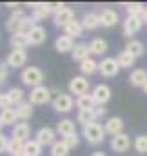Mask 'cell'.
Segmentation results:
<instances>
[{
  "instance_id": "cell-30",
  "label": "cell",
  "mask_w": 147,
  "mask_h": 156,
  "mask_svg": "<svg viewBox=\"0 0 147 156\" xmlns=\"http://www.w3.org/2000/svg\"><path fill=\"white\" fill-rule=\"evenodd\" d=\"M15 111H16V116H18L20 122H26L27 118L33 116V105H31L29 102H22L20 105L15 107Z\"/></svg>"
},
{
  "instance_id": "cell-24",
  "label": "cell",
  "mask_w": 147,
  "mask_h": 156,
  "mask_svg": "<svg viewBox=\"0 0 147 156\" xmlns=\"http://www.w3.org/2000/svg\"><path fill=\"white\" fill-rule=\"evenodd\" d=\"M129 83L133 87H144L147 83V71L145 69H134L129 75Z\"/></svg>"
},
{
  "instance_id": "cell-43",
  "label": "cell",
  "mask_w": 147,
  "mask_h": 156,
  "mask_svg": "<svg viewBox=\"0 0 147 156\" xmlns=\"http://www.w3.org/2000/svg\"><path fill=\"white\" fill-rule=\"evenodd\" d=\"M106 111H107L106 107H102V105H96V107L93 109V115H95V120L98 122V118H102V116H104V115H106Z\"/></svg>"
},
{
  "instance_id": "cell-1",
  "label": "cell",
  "mask_w": 147,
  "mask_h": 156,
  "mask_svg": "<svg viewBox=\"0 0 147 156\" xmlns=\"http://www.w3.org/2000/svg\"><path fill=\"white\" fill-rule=\"evenodd\" d=\"M35 20L31 16H9L7 22H5V29L11 33V35H16V33H24L27 35L33 27H35Z\"/></svg>"
},
{
  "instance_id": "cell-35",
  "label": "cell",
  "mask_w": 147,
  "mask_h": 156,
  "mask_svg": "<svg viewBox=\"0 0 147 156\" xmlns=\"http://www.w3.org/2000/svg\"><path fill=\"white\" fill-rule=\"evenodd\" d=\"M24 154L26 156H40L42 154V145L38 144L37 140H27L24 144Z\"/></svg>"
},
{
  "instance_id": "cell-18",
  "label": "cell",
  "mask_w": 147,
  "mask_h": 156,
  "mask_svg": "<svg viewBox=\"0 0 147 156\" xmlns=\"http://www.w3.org/2000/svg\"><path fill=\"white\" fill-rule=\"evenodd\" d=\"M118 24V13L111 7H106L100 11V26L104 27H113Z\"/></svg>"
},
{
  "instance_id": "cell-11",
  "label": "cell",
  "mask_w": 147,
  "mask_h": 156,
  "mask_svg": "<svg viewBox=\"0 0 147 156\" xmlns=\"http://www.w3.org/2000/svg\"><path fill=\"white\" fill-rule=\"evenodd\" d=\"M29 5L33 7L31 18L35 20V24L40 22V20H44V18H47V16L53 13V9H51V4H49V2H37V4H29Z\"/></svg>"
},
{
  "instance_id": "cell-17",
  "label": "cell",
  "mask_w": 147,
  "mask_h": 156,
  "mask_svg": "<svg viewBox=\"0 0 147 156\" xmlns=\"http://www.w3.org/2000/svg\"><path fill=\"white\" fill-rule=\"evenodd\" d=\"M47 38V33L42 26H35L29 33H27V40H29V45H42Z\"/></svg>"
},
{
  "instance_id": "cell-49",
  "label": "cell",
  "mask_w": 147,
  "mask_h": 156,
  "mask_svg": "<svg viewBox=\"0 0 147 156\" xmlns=\"http://www.w3.org/2000/svg\"><path fill=\"white\" fill-rule=\"evenodd\" d=\"M2 127H4V123H2V120H0V134H2Z\"/></svg>"
},
{
  "instance_id": "cell-3",
  "label": "cell",
  "mask_w": 147,
  "mask_h": 156,
  "mask_svg": "<svg viewBox=\"0 0 147 156\" xmlns=\"http://www.w3.org/2000/svg\"><path fill=\"white\" fill-rule=\"evenodd\" d=\"M20 80H22L24 85L35 89L38 85H42V82H44V71L37 66H27V67H24V71L20 75Z\"/></svg>"
},
{
  "instance_id": "cell-25",
  "label": "cell",
  "mask_w": 147,
  "mask_h": 156,
  "mask_svg": "<svg viewBox=\"0 0 147 156\" xmlns=\"http://www.w3.org/2000/svg\"><path fill=\"white\" fill-rule=\"evenodd\" d=\"M74 105L78 107V111H93V109L96 107V104H95V100H93L91 94L78 96V98L74 100Z\"/></svg>"
},
{
  "instance_id": "cell-8",
  "label": "cell",
  "mask_w": 147,
  "mask_h": 156,
  "mask_svg": "<svg viewBox=\"0 0 147 156\" xmlns=\"http://www.w3.org/2000/svg\"><path fill=\"white\" fill-rule=\"evenodd\" d=\"M27 62V53L26 49H11L7 58H5V66L7 67H13V69H18L22 66H26Z\"/></svg>"
},
{
  "instance_id": "cell-16",
  "label": "cell",
  "mask_w": 147,
  "mask_h": 156,
  "mask_svg": "<svg viewBox=\"0 0 147 156\" xmlns=\"http://www.w3.org/2000/svg\"><path fill=\"white\" fill-rule=\"evenodd\" d=\"M55 131H56V134H60L62 138H64V136H69V134H74V133H76V123H74V120L62 118V120L56 123Z\"/></svg>"
},
{
  "instance_id": "cell-37",
  "label": "cell",
  "mask_w": 147,
  "mask_h": 156,
  "mask_svg": "<svg viewBox=\"0 0 147 156\" xmlns=\"http://www.w3.org/2000/svg\"><path fill=\"white\" fill-rule=\"evenodd\" d=\"M69 151H71V149H69L62 140H56V142L51 145V156H67Z\"/></svg>"
},
{
  "instance_id": "cell-6",
  "label": "cell",
  "mask_w": 147,
  "mask_h": 156,
  "mask_svg": "<svg viewBox=\"0 0 147 156\" xmlns=\"http://www.w3.org/2000/svg\"><path fill=\"white\" fill-rule=\"evenodd\" d=\"M109 147L114 151V153H118V154L127 153V151L131 149V136L125 134V133H120V134L113 136L111 142H109Z\"/></svg>"
},
{
  "instance_id": "cell-51",
  "label": "cell",
  "mask_w": 147,
  "mask_h": 156,
  "mask_svg": "<svg viewBox=\"0 0 147 156\" xmlns=\"http://www.w3.org/2000/svg\"><path fill=\"white\" fill-rule=\"evenodd\" d=\"M18 156H26V154H24V153H22V154H18Z\"/></svg>"
},
{
  "instance_id": "cell-13",
  "label": "cell",
  "mask_w": 147,
  "mask_h": 156,
  "mask_svg": "<svg viewBox=\"0 0 147 156\" xmlns=\"http://www.w3.org/2000/svg\"><path fill=\"white\" fill-rule=\"evenodd\" d=\"M35 140H37L42 147H45V145H49V147H51V145L56 142V131H55V129H51V127H42V129H38V131H37Z\"/></svg>"
},
{
  "instance_id": "cell-22",
  "label": "cell",
  "mask_w": 147,
  "mask_h": 156,
  "mask_svg": "<svg viewBox=\"0 0 147 156\" xmlns=\"http://www.w3.org/2000/svg\"><path fill=\"white\" fill-rule=\"evenodd\" d=\"M71 56H73L74 62H84V60H87V58H91V51H89V45L87 44H74V49L73 53H71Z\"/></svg>"
},
{
  "instance_id": "cell-27",
  "label": "cell",
  "mask_w": 147,
  "mask_h": 156,
  "mask_svg": "<svg viewBox=\"0 0 147 156\" xmlns=\"http://www.w3.org/2000/svg\"><path fill=\"white\" fill-rule=\"evenodd\" d=\"M78 67H80L82 76H91V75H95V73L98 71V62L93 60V58H87V60H84Z\"/></svg>"
},
{
  "instance_id": "cell-41",
  "label": "cell",
  "mask_w": 147,
  "mask_h": 156,
  "mask_svg": "<svg viewBox=\"0 0 147 156\" xmlns=\"http://www.w3.org/2000/svg\"><path fill=\"white\" fill-rule=\"evenodd\" d=\"M7 107H13L11 105V100L7 96V93H0V111L2 109H7Z\"/></svg>"
},
{
  "instance_id": "cell-15",
  "label": "cell",
  "mask_w": 147,
  "mask_h": 156,
  "mask_svg": "<svg viewBox=\"0 0 147 156\" xmlns=\"http://www.w3.org/2000/svg\"><path fill=\"white\" fill-rule=\"evenodd\" d=\"M104 131H106V134H111V136H116V134L124 133V120L120 116L107 118V122L104 123Z\"/></svg>"
},
{
  "instance_id": "cell-29",
  "label": "cell",
  "mask_w": 147,
  "mask_h": 156,
  "mask_svg": "<svg viewBox=\"0 0 147 156\" xmlns=\"http://www.w3.org/2000/svg\"><path fill=\"white\" fill-rule=\"evenodd\" d=\"M24 144L26 142H22V140H18V138H9L7 140V151L5 153H9L11 156H18L24 153Z\"/></svg>"
},
{
  "instance_id": "cell-31",
  "label": "cell",
  "mask_w": 147,
  "mask_h": 156,
  "mask_svg": "<svg viewBox=\"0 0 147 156\" xmlns=\"http://www.w3.org/2000/svg\"><path fill=\"white\" fill-rule=\"evenodd\" d=\"M9 44H11L13 49H27L29 40H27V35H24V33H16V35H11Z\"/></svg>"
},
{
  "instance_id": "cell-4",
  "label": "cell",
  "mask_w": 147,
  "mask_h": 156,
  "mask_svg": "<svg viewBox=\"0 0 147 156\" xmlns=\"http://www.w3.org/2000/svg\"><path fill=\"white\" fill-rule=\"evenodd\" d=\"M51 102V89L45 85H38L35 89H31L29 93V104L31 105H44Z\"/></svg>"
},
{
  "instance_id": "cell-44",
  "label": "cell",
  "mask_w": 147,
  "mask_h": 156,
  "mask_svg": "<svg viewBox=\"0 0 147 156\" xmlns=\"http://www.w3.org/2000/svg\"><path fill=\"white\" fill-rule=\"evenodd\" d=\"M7 136L5 134H0V153H5L7 151Z\"/></svg>"
},
{
  "instance_id": "cell-7",
  "label": "cell",
  "mask_w": 147,
  "mask_h": 156,
  "mask_svg": "<svg viewBox=\"0 0 147 156\" xmlns=\"http://www.w3.org/2000/svg\"><path fill=\"white\" fill-rule=\"evenodd\" d=\"M69 93L71 94H76V98L87 94L89 93V80L85 76H82V75L73 76L69 80Z\"/></svg>"
},
{
  "instance_id": "cell-47",
  "label": "cell",
  "mask_w": 147,
  "mask_h": 156,
  "mask_svg": "<svg viewBox=\"0 0 147 156\" xmlns=\"http://www.w3.org/2000/svg\"><path fill=\"white\" fill-rule=\"evenodd\" d=\"M91 156H107L106 153H102V151H96V153H93Z\"/></svg>"
},
{
  "instance_id": "cell-34",
  "label": "cell",
  "mask_w": 147,
  "mask_h": 156,
  "mask_svg": "<svg viewBox=\"0 0 147 156\" xmlns=\"http://www.w3.org/2000/svg\"><path fill=\"white\" fill-rule=\"evenodd\" d=\"M7 96H9V100H11V105L16 107V105H20V104L24 102L26 93H24L22 87H11V89L7 91Z\"/></svg>"
},
{
  "instance_id": "cell-5",
  "label": "cell",
  "mask_w": 147,
  "mask_h": 156,
  "mask_svg": "<svg viewBox=\"0 0 147 156\" xmlns=\"http://www.w3.org/2000/svg\"><path fill=\"white\" fill-rule=\"evenodd\" d=\"M74 105V100L71 94L67 93H56V96L53 98V109L56 113H69Z\"/></svg>"
},
{
  "instance_id": "cell-36",
  "label": "cell",
  "mask_w": 147,
  "mask_h": 156,
  "mask_svg": "<svg viewBox=\"0 0 147 156\" xmlns=\"http://www.w3.org/2000/svg\"><path fill=\"white\" fill-rule=\"evenodd\" d=\"M124 5L127 9V16H142L144 9H145V5L142 2H125Z\"/></svg>"
},
{
  "instance_id": "cell-28",
  "label": "cell",
  "mask_w": 147,
  "mask_h": 156,
  "mask_svg": "<svg viewBox=\"0 0 147 156\" xmlns=\"http://www.w3.org/2000/svg\"><path fill=\"white\" fill-rule=\"evenodd\" d=\"M87 45H89L91 55H106L107 53V42L104 38H93Z\"/></svg>"
},
{
  "instance_id": "cell-32",
  "label": "cell",
  "mask_w": 147,
  "mask_h": 156,
  "mask_svg": "<svg viewBox=\"0 0 147 156\" xmlns=\"http://www.w3.org/2000/svg\"><path fill=\"white\" fill-rule=\"evenodd\" d=\"M0 120H2V123L4 125H16V111H15V107H7V109H2L0 111Z\"/></svg>"
},
{
  "instance_id": "cell-10",
  "label": "cell",
  "mask_w": 147,
  "mask_h": 156,
  "mask_svg": "<svg viewBox=\"0 0 147 156\" xmlns=\"http://www.w3.org/2000/svg\"><path fill=\"white\" fill-rule=\"evenodd\" d=\"M91 96H93V100H95L96 105H102V107H104V105L111 100V87L106 85V83H98V85L91 91Z\"/></svg>"
},
{
  "instance_id": "cell-50",
  "label": "cell",
  "mask_w": 147,
  "mask_h": 156,
  "mask_svg": "<svg viewBox=\"0 0 147 156\" xmlns=\"http://www.w3.org/2000/svg\"><path fill=\"white\" fill-rule=\"evenodd\" d=\"M144 93H145V94H147V83H145V85H144Z\"/></svg>"
},
{
  "instance_id": "cell-48",
  "label": "cell",
  "mask_w": 147,
  "mask_h": 156,
  "mask_svg": "<svg viewBox=\"0 0 147 156\" xmlns=\"http://www.w3.org/2000/svg\"><path fill=\"white\" fill-rule=\"evenodd\" d=\"M7 7H11V9L15 11V7H18V5H16V4H13V2H9V4H7Z\"/></svg>"
},
{
  "instance_id": "cell-21",
  "label": "cell",
  "mask_w": 147,
  "mask_h": 156,
  "mask_svg": "<svg viewBox=\"0 0 147 156\" xmlns=\"http://www.w3.org/2000/svg\"><path fill=\"white\" fill-rule=\"evenodd\" d=\"M80 22H82L84 29H87V31H93V29L100 27V15H98V13H93V11H89V13H85V15H84V18H82Z\"/></svg>"
},
{
  "instance_id": "cell-9",
  "label": "cell",
  "mask_w": 147,
  "mask_h": 156,
  "mask_svg": "<svg viewBox=\"0 0 147 156\" xmlns=\"http://www.w3.org/2000/svg\"><path fill=\"white\" fill-rule=\"evenodd\" d=\"M118 71H120V66H118V62H116V58H104L102 62H98V73L102 75V76L106 78H113L118 75Z\"/></svg>"
},
{
  "instance_id": "cell-26",
  "label": "cell",
  "mask_w": 147,
  "mask_h": 156,
  "mask_svg": "<svg viewBox=\"0 0 147 156\" xmlns=\"http://www.w3.org/2000/svg\"><path fill=\"white\" fill-rule=\"evenodd\" d=\"M125 51H129L134 58H138V56H142V55H144L145 45H144V42H140V40L131 38L129 42H127V45H125Z\"/></svg>"
},
{
  "instance_id": "cell-19",
  "label": "cell",
  "mask_w": 147,
  "mask_h": 156,
  "mask_svg": "<svg viewBox=\"0 0 147 156\" xmlns=\"http://www.w3.org/2000/svg\"><path fill=\"white\" fill-rule=\"evenodd\" d=\"M55 49H56L60 55H64V53H73L74 40L69 38V37H66V35H62V37H58V38L55 40Z\"/></svg>"
},
{
  "instance_id": "cell-12",
  "label": "cell",
  "mask_w": 147,
  "mask_h": 156,
  "mask_svg": "<svg viewBox=\"0 0 147 156\" xmlns=\"http://www.w3.org/2000/svg\"><path fill=\"white\" fill-rule=\"evenodd\" d=\"M122 24H124V35L125 37H133V35H136L142 29L144 20H142V16H125V20Z\"/></svg>"
},
{
  "instance_id": "cell-20",
  "label": "cell",
  "mask_w": 147,
  "mask_h": 156,
  "mask_svg": "<svg viewBox=\"0 0 147 156\" xmlns=\"http://www.w3.org/2000/svg\"><path fill=\"white\" fill-rule=\"evenodd\" d=\"M29 136H31V127H29V123L18 122L16 125H13V138H18V140H22V142H27Z\"/></svg>"
},
{
  "instance_id": "cell-14",
  "label": "cell",
  "mask_w": 147,
  "mask_h": 156,
  "mask_svg": "<svg viewBox=\"0 0 147 156\" xmlns=\"http://www.w3.org/2000/svg\"><path fill=\"white\" fill-rule=\"evenodd\" d=\"M53 20H55V26H56V27H62V29H64L67 24H71L74 20V11L71 7L66 5L62 11H58V13L53 15Z\"/></svg>"
},
{
  "instance_id": "cell-40",
  "label": "cell",
  "mask_w": 147,
  "mask_h": 156,
  "mask_svg": "<svg viewBox=\"0 0 147 156\" xmlns=\"http://www.w3.org/2000/svg\"><path fill=\"white\" fill-rule=\"evenodd\" d=\"M62 142H64L69 149H74V147H78V144H80V136H78V133H74V134H69V136H64Z\"/></svg>"
},
{
  "instance_id": "cell-33",
  "label": "cell",
  "mask_w": 147,
  "mask_h": 156,
  "mask_svg": "<svg viewBox=\"0 0 147 156\" xmlns=\"http://www.w3.org/2000/svg\"><path fill=\"white\" fill-rule=\"evenodd\" d=\"M116 62H118V66L120 67H124V69H127V67H133L134 66V62H136V58L129 53V51H122V53H118V56H116Z\"/></svg>"
},
{
  "instance_id": "cell-2",
  "label": "cell",
  "mask_w": 147,
  "mask_h": 156,
  "mask_svg": "<svg viewBox=\"0 0 147 156\" xmlns=\"http://www.w3.org/2000/svg\"><path fill=\"white\" fill-rule=\"evenodd\" d=\"M82 136L91 144V145H98L104 142L106 138V131H104V125L98 123V122H91L87 125L82 127Z\"/></svg>"
},
{
  "instance_id": "cell-39",
  "label": "cell",
  "mask_w": 147,
  "mask_h": 156,
  "mask_svg": "<svg viewBox=\"0 0 147 156\" xmlns=\"http://www.w3.org/2000/svg\"><path fill=\"white\" fill-rule=\"evenodd\" d=\"M76 122L82 123V127H84V125H87V123H91V122H96V120H95L93 111H78V115H76Z\"/></svg>"
},
{
  "instance_id": "cell-23",
  "label": "cell",
  "mask_w": 147,
  "mask_h": 156,
  "mask_svg": "<svg viewBox=\"0 0 147 156\" xmlns=\"http://www.w3.org/2000/svg\"><path fill=\"white\" fill-rule=\"evenodd\" d=\"M82 33H84V26H82V22L80 20H76L74 18L71 24H67L66 27H64V35L66 37H69V38H78V37H82Z\"/></svg>"
},
{
  "instance_id": "cell-38",
  "label": "cell",
  "mask_w": 147,
  "mask_h": 156,
  "mask_svg": "<svg viewBox=\"0 0 147 156\" xmlns=\"http://www.w3.org/2000/svg\"><path fill=\"white\" fill-rule=\"evenodd\" d=\"M133 147L138 154H147V134H138L133 142Z\"/></svg>"
},
{
  "instance_id": "cell-46",
  "label": "cell",
  "mask_w": 147,
  "mask_h": 156,
  "mask_svg": "<svg viewBox=\"0 0 147 156\" xmlns=\"http://www.w3.org/2000/svg\"><path fill=\"white\" fill-rule=\"evenodd\" d=\"M142 20H144V22H147V5H145V9H144V15H142Z\"/></svg>"
},
{
  "instance_id": "cell-42",
  "label": "cell",
  "mask_w": 147,
  "mask_h": 156,
  "mask_svg": "<svg viewBox=\"0 0 147 156\" xmlns=\"http://www.w3.org/2000/svg\"><path fill=\"white\" fill-rule=\"evenodd\" d=\"M7 75H9V71H7V66L4 62V64H0V85L7 80Z\"/></svg>"
},
{
  "instance_id": "cell-45",
  "label": "cell",
  "mask_w": 147,
  "mask_h": 156,
  "mask_svg": "<svg viewBox=\"0 0 147 156\" xmlns=\"http://www.w3.org/2000/svg\"><path fill=\"white\" fill-rule=\"evenodd\" d=\"M11 16H26V13H24L22 9H15V11L11 13Z\"/></svg>"
}]
</instances>
